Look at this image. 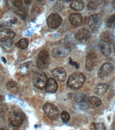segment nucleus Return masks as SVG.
<instances>
[{
	"mask_svg": "<svg viewBox=\"0 0 115 130\" xmlns=\"http://www.w3.org/2000/svg\"><path fill=\"white\" fill-rule=\"evenodd\" d=\"M8 26V24L6 22H1L0 23V29L2 27H7Z\"/></svg>",
	"mask_w": 115,
	"mask_h": 130,
	"instance_id": "nucleus-29",
	"label": "nucleus"
},
{
	"mask_svg": "<svg viewBox=\"0 0 115 130\" xmlns=\"http://www.w3.org/2000/svg\"><path fill=\"white\" fill-rule=\"evenodd\" d=\"M47 80V76L45 73L38 72L34 76L33 83L36 88L42 89L45 87Z\"/></svg>",
	"mask_w": 115,
	"mask_h": 130,
	"instance_id": "nucleus-5",
	"label": "nucleus"
},
{
	"mask_svg": "<svg viewBox=\"0 0 115 130\" xmlns=\"http://www.w3.org/2000/svg\"><path fill=\"white\" fill-rule=\"evenodd\" d=\"M101 99L96 96H91L86 99V104L88 108H97L101 105Z\"/></svg>",
	"mask_w": 115,
	"mask_h": 130,
	"instance_id": "nucleus-17",
	"label": "nucleus"
},
{
	"mask_svg": "<svg viewBox=\"0 0 115 130\" xmlns=\"http://www.w3.org/2000/svg\"><path fill=\"white\" fill-rule=\"evenodd\" d=\"M17 85V83L15 82H14V81H9V82H7V86L9 88H13L15 87Z\"/></svg>",
	"mask_w": 115,
	"mask_h": 130,
	"instance_id": "nucleus-27",
	"label": "nucleus"
},
{
	"mask_svg": "<svg viewBox=\"0 0 115 130\" xmlns=\"http://www.w3.org/2000/svg\"><path fill=\"white\" fill-rule=\"evenodd\" d=\"M9 119L12 125L18 127L23 123L25 115L23 112L14 110L9 113Z\"/></svg>",
	"mask_w": 115,
	"mask_h": 130,
	"instance_id": "nucleus-3",
	"label": "nucleus"
},
{
	"mask_svg": "<svg viewBox=\"0 0 115 130\" xmlns=\"http://www.w3.org/2000/svg\"><path fill=\"white\" fill-rule=\"evenodd\" d=\"M52 74L53 76L60 82H63L67 77L66 73H65L64 69L62 68H57L54 69L52 72Z\"/></svg>",
	"mask_w": 115,
	"mask_h": 130,
	"instance_id": "nucleus-15",
	"label": "nucleus"
},
{
	"mask_svg": "<svg viewBox=\"0 0 115 130\" xmlns=\"http://www.w3.org/2000/svg\"><path fill=\"white\" fill-rule=\"evenodd\" d=\"M4 99V96H2V95H0V102H1V101H2Z\"/></svg>",
	"mask_w": 115,
	"mask_h": 130,
	"instance_id": "nucleus-30",
	"label": "nucleus"
},
{
	"mask_svg": "<svg viewBox=\"0 0 115 130\" xmlns=\"http://www.w3.org/2000/svg\"><path fill=\"white\" fill-rule=\"evenodd\" d=\"M71 52V48L68 45H60L53 48L52 55L56 58H62L68 56Z\"/></svg>",
	"mask_w": 115,
	"mask_h": 130,
	"instance_id": "nucleus-6",
	"label": "nucleus"
},
{
	"mask_svg": "<svg viewBox=\"0 0 115 130\" xmlns=\"http://www.w3.org/2000/svg\"><path fill=\"white\" fill-rule=\"evenodd\" d=\"M94 127L95 130H106L105 126L103 124L100 123H96L94 124Z\"/></svg>",
	"mask_w": 115,
	"mask_h": 130,
	"instance_id": "nucleus-26",
	"label": "nucleus"
},
{
	"mask_svg": "<svg viewBox=\"0 0 115 130\" xmlns=\"http://www.w3.org/2000/svg\"><path fill=\"white\" fill-rule=\"evenodd\" d=\"M113 70V65L110 63H104L98 72V77L101 79H105L109 76Z\"/></svg>",
	"mask_w": 115,
	"mask_h": 130,
	"instance_id": "nucleus-8",
	"label": "nucleus"
},
{
	"mask_svg": "<svg viewBox=\"0 0 115 130\" xmlns=\"http://www.w3.org/2000/svg\"><path fill=\"white\" fill-rule=\"evenodd\" d=\"M70 8L76 11H80L84 8L85 5L81 1H73L70 3Z\"/></svg>",
	"mask_w": 115,
	"mask_h": 130,
	"instance_id": "nucleus-21",
	"label": "nucleus"
},
{
	"mask_svg": "<svg viewBox=\"0 0 115 130\" xmlns=\"http://www.w3.org/2000/svg\"><path fill=\"white\" fill-rule=\"evenodd\" d=\"M107 26L109 28H112L115 26V14L112 15L108 19L107 22Z\"/></svg>",
	"mask_w": 115,
	"mask_h": 130,
	"instance_id": "nucleus-23",
	"label": "nucleus"
},
{
	"mask_svg": "<svg viewBox=\"0 0 115 130\" xmlns=\"http://www.w3.org/2000/svg\"><path fill=\"white\" fill-rule=\"evenodd\" d=\"M113 34L114 36L115 37V26L114 27V29H113Z\"/></svg>",
	"mask_w": 115,
	"mask_h": 130,
	"instance_id": "nucleus-32",
	"label": "nucleus"
},
{
	"mask_svg": "<svg viewBox=\"0 0 115 130\" xmlns=\"http://www.w3.org/2000/svg\"><path fill=\"white\" fill-rule=\"evenodd\" d=\"M15 33L9 29H3L0 31V41L5 42L12 40L15 36Z\"/></svg>",
	"mask_w": 115,
	"mask_h": 130,
	"instance_id": "nucleus-13",
	"label": "nucleus"
},
{
	"mask_svg": "<svg viewBox=\"0 0 115 130\" xmlns=\"http://www.w3.org/2000/svg\"><path fill=\"white\" fill-rule=\"evenodd\" d=\"M82 16L79 13H73L69 17V21L72 25L75 27H79L82 23Z\"/></svg>",
	"mask_w": 115,
	"mask_h": 130,
	"instance_id": "nucleus-18",
	"label": "nucleus"
},
{
	"mask_svg": "<svg viewBox=\"0 0 115 130\" xmlns=\"http://www.w3.org/2000/svg\"><path fill=\"white\" fill-rule=\"evenodd\" d=\"M97 7V3L94 1H90L89 2L88 5H87V8L90 10H95Z\"/></svg>",
	"mask_w": 115,
	"mask_h": 130,
	"instance_id": "nucleus-25",
	"label": "nucleus"
},
{
	"mask_svg": "<svg viewBox=\"0 0 115 130\" xmlns=\"http://www.w3.org/2000/svg\"><path fill=\"white\" fill-rule=\"evenodd\" d=\"M49 63V55L46 50H42L38 55L37 59V65L41 69L46 68Z\"/></svg>",
	"mask_w": 115,
	"mask_h": 130,
	"instance_id": "nucleus-4",
	"label": "nucleus"
},
{
	"mask_svg": "<svg viewBox=\"0 0 115 130\" xmlns=\"http://www.w3.org/2000/svg\"><path fill=\"white\" fill-rule=\"evenodd\" d=\"M62 18L58 14H52L47 17L46 23L49 27L52 29H57L61 24Z\"/></svg>",
	"mask_w": 115,
	"mask_h": 130,
	"instance_id": "nucleus-10",
	"label": "nucleus"
},
{
	"mask_svg": "<svg viewBox=\"0 0 115 130\" xmlns=\"http://www.w3.org/2000/svg\"><path fill=\"white\" fill-rule=\"evenodd\" d=\"M98 62V58L94 52H90L87 54L86 60V68L89 71H92L96 66Z\"/></svg>",
	"mask_w": 115,
	"mask_h": 130,
	"instance_id": "nucleus-9",
	"label": "nucleus"
},
{
	"mask_svg": "<svg viewBox=\"0 0 115 130\" xmlns=\"http://www.w3.org/2000/svg\"><path fill=\"white\" fill-rule=\"evenodd\" d=\"M109 86L106 83H100L97 84L94 89V92L97 95H101L105 93L108 90Z\"/></svg>",
	"mask_w": 115,
	"mask_h": 130,
	"instance_id": "nucleus-20",
	"label": "nucleus"
},
{
	"mask_svg": "<svg viewBox=\"0 0 115 130\" xmlns=\"http://www.w3.org/2000/svg\"><path fill=\"white\" fill-rule=\"evenodd\" d=\"M28 45V39L24 38L20 40L17 43L15 44V46L18 47L20 49H25L27 47Z\"/></svg>",
	"mask_w": 115,
	"mask_h": 130,
	"instance_id": "nucleus-22",
	"label": "nucleus"
},
{
	"mask_svg": "<svg viewBox=\"0 0 115 130\" xmlns=\"http://www.w3.org/2000/svg\"><path fill=\"white\" fill-rule=\"evenodd\" d=\"M45 88L47 92L52 93L56 92L57 91L58 88V85L55 79L50 78L47 80Z\"/></svg>",
	"mask_w": 115,
	"mask_h": 130,
	"instance_id": "nucleus-16",
	"label": "nucleus"
},
{
	"mask_svg": "<svg viewBox=\"0 0 115 130\" xmlns=\"http://www.w3.org/2000/svg\"><path fill=\"white\" fill-rule=\"evenodd\" d=\"M61 117L64 123H68L70 120V115L69 113L65 111H63L62 112L61 114Z\"/></svg>",
	"mask_w": 115,
	"mask_h": 130,
	"instance_id": "nucleus-24",
	"label": "nucleus"
},
{
	"mask_svg": "<svg viewBox=\"0 0 115 130\" xmlns=\"http://www.w3.org/2000/svg\"><path fill=\"white\" fill-rule=\"evenodd\" d=\"M91 36L89 30L85 28L79 30L75 34V39L80 42H84L88 40Z\"/></svg>",
	"mask_w": 115,
	"mask_h": 130,
	"instance_id": "nucleus-12",
	"label": "nucleus"
},
{
	"mask_svg": "<svg viewBox=\"0 0 115 130\" xmlns=\"http://www.w3.org/2000/svg\"><path fill=\"white\" fill-rule=\"evenodd\" d=\"M30 2H31L30 1H25V2L26 3H28V2L30 3Z\"/></svg>",
	"mask_w": 115,
	"mask_h": 130,
	"instance_id": "nucleus-34",
	"label": "nucleus"
},
{
	"mask_svg": "<svg viewBox=\"0 0 115 130\" xmlns=\"http://www.w3.org/2000/svg\"><path fill=\"white\" fill-rule=\"evenodd\" d=\"M102 20L99 15L94 14L90 16L88 20V24L92 31L95 32L98 30L101 25Z\"/></svg>",
	"mask_w": 115,
	"mask_h": 130,
	"instance_id": "nucleus-7",
	"label": "nucleus"
},
{
	"mask_svg": "<svg viewBox=\"0 0 115 130\" xmlns=\"http://www.w3.org/2000/svg\"><path fill=\"white\" fill-rule=\"evenodd\" d=\"M45 115L51 120H56L59 117L60 111L58 108L51 104H45L43 107Z\"/></svg>",
	"mask_w": 115,
	"mask_h": 130,
	"instance_id": "nucleus-2",
	"label": "nucleus"
},
{
	"mask_svg": "<svg viewBox=\"0 0 115 130\" xmlns=\"http://www.w3.org/2000/svg\"><path fill=\"white\" fill-rule=\"evenodd\" d=\"M113 49L114 52H115V43H114V44H113Z\"/></svg>",
	"mask_w": 115,
	"mask_h": 130,
	"instance_id": "nucleus-33",
	"label": "nucleus"
},
{
	"mask_svg": "<svg viewBox=\"0 0 115 130\" xmlns=\"http://www.w3.org/2000/svg\"><path fill=\"white\" fill-rule=\"evenodd\" d=\"M85 81V77L80 73H74L70 76L67 80V85L70 88L77 90L83 85Z\"/></svg>",
	"mask_w": 115,
	"mask_h": 130,
	"instance_id": "nucleus-1",
	"label": "nucleus"
},
{
	"mask_svg": "<svg viewBox=\"0 0 115 130\" xmlns=\"http://www.w3.org/2000/svg\"><path fill=\"white\" fill-rule=\"evenodd\" d=\"M98 46L100 48V50L105 56H109L111 52V48L110 44L104 40H101L98 42Z\"/></svg>",
	"mask_w": 115,
	"mask_h": 130,
	"instance_id": "nucleus-14",
	"label": "nucleus"
},
{
	"mask_svg": "<svg viewBox=\"0 0 115 130\" xmlns=\"http://www.w3.org/2000/svg\"><path fill=\"white\" fill-rule=\"evenodd\" d=\"M0 130H7V129H5L4 128L2 127V128H0Z\"/></svg>",
	"mask_w": 115,
	"mask_h": 130,
	"instance_id": "nucleus-35",
	"label": "nucleus"
},
{
	"mask_svg": "<svg viewBox=\"0 0 115 130\" xmlns=\"http://www.w3.org/2000/svg\"><path fill=\"white\" fill-rule=\"evenodd\" d=\"M11 8L17 14L21 15L22 17L26 15L25 10L23 8V4L22 1H11Z\"/></svg>",
	"mask_w": 115,
	"mask_h": 130,
	"instance_id": "nucleus-11",
	"label": "nucleus"
},
{
	"mask_svg": "<svg viewBox=\"0 0 115 130\" xmlns=\"http://www.w3.org/2000/svg\"><path fill=\"white\" fill-rule=\"evenodd\" d=\"M31 69V63L27 62L21 64L19 67L18 72L21 75H26L29 73Z\"/></svg>",
	"mask_w": 115,
	"mask_h": 130,
	"instance_id": "nucleus-19",
	"label": "nucleus"
},
{
	"mask_svg": "<svg viewBox=\"0 0 115 130\" xmlns=\"http://www.w3.org/2000/svg\"><path fill=\"white\" fill-rule=\"evenodd\" d=\"M8 129H9V130H17V127H15L11 124L10 125H9L8 126Z\"/></svg>",
	"mask_w": 115,
	"mask_h": 130,
	"instance_id": "nucleus-28",
	"label": "nucleus"
},
{
	"mask_svg": "<svg viewBox=\"0 0 115 130\" xmlns=\"http://www.w3.org/2000/svg\"><path fill=\"white\" fill-rule=\"evenodd\" d=\"M2 60L4 63H6V62H7V61H6V60H5V59L4 57H2Z\"/></svg>",
	"mask_w": 115,
	"mask_h": 130,
	"instance_id": "nucleus-31",
	"label": "nucleus"
}]
</instances>
